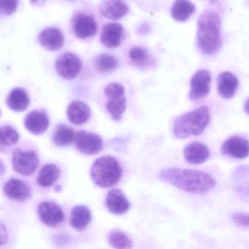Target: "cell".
I'll list each match as a JSON object with an SVG mask.
<instances>
[{"label":"cell","mask_w":249,"mask_h":249,"mask_svg":"<svg viewBox=\"0 0 249 249\" xmlns=\"http://www.w3.org/2000/svg\"><path fill=\"white\" fill-rule=\"evenodd\" d=\"M91 221V213L89 208L85 206H77L73 208L70 216V224L74 229L83 231L87 228Z\"/></svg>","instance_id":"603a6c76"},{"label":"cell","mask_w":249,"mask_h":249,"mask_svg":"<svg viewBox=\"0 0 249 249\" xmlns=\"http://www.w3.org/2000/svg\"><path fill=\"white\" fill-rule=\"evenodd\" d=\"M196 11V6L189 0H176L171 9V16L174 20L186 21Z\"/></svg>","instance_id":"484cf974"},{"label":"cell","mask_w":249,"mask_h":249,"mask_svg":"<svg viewBox=\"0 0 249 249\" xmlns=\"http://www.w3.org/2000/svg\"><path fill=\"white\" fill-rule=\"evenodd\" d=\"M159 179L193 194L207 192L216 185L214 178L207 172L181 168H166L160 172Z\"/></svg>","instance_id":"6da1fadb"},{"label":"cell","mask_w":249,"mask_h":249,"mask_svg":"<svg viewBox=\"0 0 249 249\" xmlns=\"http://www.w3.org/2000/svg\"><path fill=\"white\" fill-rule=\"evenodd\" d=\"M210 121V111L206 106L186 113L176 118L173 133L177 138L184 139L190 136H198L204 131Z\"/></svg>","instance_id":"3957f363"},{"label":"cell","mask_w":249,"mask_h":249,"mask_svg":"<svg viewBox=\"0 0 249 249\" xmlns=\"http://www.w3.org/2000/svg\"><path fill=\"white\" fill-rule=\"evenodd\" d=\"M75 138V133L72 129L65 124H60L55 129L53 137L54 144L59 147L68 146L73 143Z\"/></svg>","instance_id":"4316f807"},{"label":"cell","mask_w":249,"mask_h":249,"mask_svg":"<svg viewBox=\"0 0 249 249\" xmlns=\"http://www.w3.org/2000/svg\"><path fill=\"white\" fill-rule=\"evenodd\" d=\"M232 219L236 225L249 228V213H236L232 216Z\"/></svg>","instance_id":"836d02e7"},{"label":"cell","mask_w":249,"mask_h":249,"mask_svg":"<svg viewBox=\"0 0 249 249\" xmlns=\"http://www.w3.org/2000/svg\"><path fill=\"white\" fill-rule=\"evenodd\" d=\"M41 45L50 51L59 50L64 45V37L58 28L48 27L43 29L38 36Z\"/></svg>","instance_id":"9a60e30c"},{"label":"cell","mask_w":249,"mask_h":249,"mask_svg":"<svg viewBox=\"0 0 249 249\" xmlns=\"http://www.w3.org/2000/svg\"><path fill=\"white\" fill-rule=\"evenodd\" d=\"M126 98L124 95H116L108 97L106 108L112 120L119 121L122 119L126 109Z\"/></svg>","instance_id":"d4e9b609"},{"label":"cell","mask_w":249,"mask_h":249,"mask_svg":"<svg viewBox=\"0 0 249 249\" xmlns=\"http://www.w3.org/2000/svg\"><path fill=\"white\" fill-rule=\"evenodd\" d=\"M244 111L247 114H249V98L246 101L245 105H244Z\"/></svg>","instance_id":"74e56055"},{"label":"cell","mask_w":249,"mask_h":249,"mask_svg":"<svg viewBox=\"0 0 249 249\" xmlns=\"http://www.w3.org/2000/svg\"><path fill=\"white\" fill-rule=\"evenodd\" d=\"M73 29L77 38L86 39L94 36L97 32V22L90 15L79 13L72 20Z\"/></svg>","instance_id":"9c48e42d"},{"label":"cell","mask_w":249,"mask_h":249,"mask_svg":"<svg viewBox=\"0 0 249 249\" xmlns=\"http://www.w3.org/2000/svg\"><path fill=\"white\" fill-rule=\"evenodd\" d=\"M71 1H76V0H71Z\"/></svg>","instance_id":"60d3db41"},{"label":"cell","mask_w":249,"mask_h":249,"mask_svg":"<svg viewBox=\"0 0 249 249\" xmlns=\"http://www.w3.org/2000/svg\"><path fill=\"white\" fill-rule=\"evenodd\" d=\"M59 168L54 164H48L41 168L36 178V184L42 188H48L53 185L59 178Z\"/></svg>","instance_id":"cb8c5ba5"},{"label":"cell","mask_w":249,"mask_h":249,"mask_svg":"<svg viewBox=\"0 0 249 249\" xmlns=\"http://www.w3.org/2000/svg\"><path fill=\"white\" fill-rule=\"evenodd\" d=\"M37 213L41 222L51 228L58 226L64 220L62 209L53 202H42L38 206Z\"/></svg>","instance_id":"ba28073f"},{"label":"cell","mask_w":249,"mask_h":249,"mask_svg":"<svg viewBox=\"0 0 249 249\" xmlns=\"http://www.w3.org/2000/svg\"><path fill=\"white\" fill-rule=\"evenodd\" d=\"M81 69L82 62L80 58L73 53H64L55 61L57 73L67 80L75 78Z\"/></svg>","instance_id":"8992f818"},{"label":"cell","mask_w":249,"mask_h":249,"mask_svg":"<svg viewBox=\"0 0 249 249\" xmlns=\"http://www.w3.org/2000/svg\"><path fill=\"white\" fill-rule=\"evenodd\" d=\"M49 124V118L43 111L35 110L31 111L24 119L26 130L35 135L43 134L48 130Z\"/></svg>","instance_id":"5bb4252c"},{"label":"cell","mask_w":249,"mask_h":249,"mask_svg":"<svg viewBox=\"0 0 249 249\" xmlns=\"http://www.w3.org/2000/svg\"><path fill=\"white\" fill-rule=\"evenodd\" d=\"M30 103V98L26 91L23 88H16L9 94L7 105L11 111L23 112L26 111Z\"/></svg>","instance_id":"44dd1931"},{"label":"cell","mask_w":249,"mask_h":249,"mask_svg":"<svg viewBox=\"0 0 249 249\" xmlns=\"http://www.w3.org/2000/svg\"><path fill=\"white\" fill-rule=\"evenodd\" d=\"M0 115H1V110H0Z\"/></svg>","instance_id":"ab89813d"},{"label":"cell","mask_w":249,"mask_h":249,"mask_svg":"<svg viewBox=\"0 0 249 249\" xmlns=\"http://www.w3.org/2000/svg\"><path fill=\"white\" fill-rule=\"evenodd\" d=\"M105 94L107 97L116 96V95H124V88L121 83H112L105 87Z\"/></svg>","instance_id":"d6a6232c"},{"label":"cell","mask_w":249,"mask_h":249,"mask_svg":"<svg viewBox=\"0 0 249 249\" xmlns=\"http://www.w3.org/2000/svg\"><path fill=\"white\" fill-rule=\"evenodd\" d=\"M211 81L212 77L208 70H198L191 79L190 99L197 100L207 96L210 92Z\"/></svg>","instance_id":"30bf717a"},{"label":"cell","mask_w":249,"mask_h":249,"mask_svg":"<svg viewBox=\"0 0 249 249\" xmlns=\"http://www.w3.org/2000/svg\"><path fill=\"white\" fill-rule=\"evenodd\" d=\"M99 11L107 19L118 20L127 15L129 7L122 0H105L99 6Z\"/></svg>","instance_id":"2e32d148"},{"label":"cell","mask_w":249,"mask_h":249,"mask_svg":"<svg viewBox=\"0 0 249 249\" xmlns=\"http://www.w3.org/2000/svg\"><path fill=\"white\" fill-rule=\"evenodd\" d=\"M208 1H210L212 4H214V3L217 2L218 0H208Z\"/></svg>","instance_id":"f35d334b"},{"label":"cell","mask_w":249,"mask_h":249,"mask_svg":"<svg viewBox=\"0 0 249 249\" xmlns=\"http://www.w3.org/2000/svg\"><path fill=\"white\" fill-rule=\"evenodd\" d=\"M4 172H5V167L2 162L0 160V175H4Z\"/></svg>","instance_id":"8d00e7d4"},{"label":"cell","mask_w":249,"mask_h":249,"mask_svg":"<svg viewBox=\"0 0 249 249\" xmlns=\"http://www.w3.org/2000/svg\"><path fill=\"white\" fill-rule=\"evenodd\" d=\"M239 82L235 75L225 72L218 77V90L219 95L225 99H230L236 93Z\"/></svg>","instance_id":"ffe728a7"},{"label":"cell","mask_w":249,"mask_h":249,"mask_svg":"<svg viewBox=\"0 0 249 249\" xmlns=\"http://www.w3.org/2000/svg\"><path fill=\"white\" fill-rule=\"evenodd\" d=\"M234 189L241 195L249 197V166L241 165L232 173Z\"/></svg>","instance_id":"7402d4cb"},{"label":"cell","mask_w":249,"mask_h":249,"mask_svg":"<svg viewBox=\"0 0 249 249\" xmlns=\"http://www.w3.org/2000/svg\"><path fill=\"white\" fill-rule=\"evenodd\" d=\"M20 138L18 132L10 125L0 127V151L14 146Z\"/></svg>","instance_id":"f1b7e54d"},{"label":"cell","mask_w":249,"mask_h":249,"mask_svg":"<svg viewBox=\"0 0 249 249\" xmlns=\"http://www.w3.org/2000/svg\"><path fill=\"white\" fill-rule=\"evenodd\" d=\"M197 29V45L204 54L212 55L216 54L221 45L220 17L217 13L206 11L198 19Z\"/></svg>","instance_id":"7a4b0ae2"},{"label":"cell","mask_w":249,"mask_h":249,"mask_svg":"<svg viewBox=\"0 0 249 249\" xmlns=\"http://www.w3.org/2000/svg\"><path fill=\"white\" fill-rule=\"evenodd\" d=\"M128 56L132 61L139 65H144L149 61V53L147 50L143 47H133L129 51Z\"/></svg>","instance_id":"4dcf8cb0"},{"label":"cell","mask_w":249,"mask_h":249,"mask_svg":"<svg viewBox=\"0 0 249 249\" xmlns=\"http://www.w3.org/2000/svg\"><path fill=\"white\" fill-rule=\"evenodd\" d=\"M9 235L5 225L0 220V247L7 244Z\"/></svg>","instance_id":"e575fe53"},{"label":"cell","mask_w":249,"mask_h":249,"mask_svg":"<svg viewBox=\"0 0 249 249\" xmlns=\"http://www.w3.org/2000/svg\"><path fill=\"white\" fill-rule=\"evenodd\" d=\"M3 191L7 198L13 201L24 202L32 197V189L24 181L10 178L4 184Z\"/></svg>","instance_id":"8fae6325"},{"label":"cell","mask_w":249,"mask_h":249,"mask_svg":"<svg viewBox=\"0 0 249 249\" xmlns=\"http://www.w3.org/2000/svg\"><path fill=\"white\" fill-rule=\"evenodd\" d=\"M118 59L115 56L102 54L95 58L94 64L96 70L101 73H108L114 71L118 67Z\"/></svg>","instance_id":"83f0119b"},{"label":"cell","mask_w":249,"mask_h":249,"mask_svg":"<svg viewBox=\"0 0 249 249\" xmlns=\"http://www.w3.org/2000/svg\"><path fill=\"white\" fill-rule=\"evenodd\" d=\"M222 153L235 159H245L249 155V141L240 136H232L222 145Z\"/></svg>","instance_id":"7c38bea8"},{"label":"cell","mask_w":249,"mask_h":249,"mask_svg":"<svg viewBox=\"0 0 249 249\" xmlns=\"http://www.w3.org/2000/svg\"><path fill=\"white\" fill-rule=\"evenodd\" d=\"M106 206L109 211L115 215L124 214L130 209L128 200L122 191L118 189H114L108 192Z\"/></svg>","instance_id":"e0dca14e"},{"label":"cell","mask_w":249,"mask_h":249,"mask_svg":"<svg viewBox=\"0 0 249 249\" xmlns=\"http://www.w3.org/2000/svg\"><path fill=\"white\" fill-rule=\"evenodd\" d=\"M108 241L113 248L118 249H130L133 247V243L128 237L122 231H111L108 235Z\"/></svg>","instance_id":"f546056e"},{"label":"cell","mask_w":249,"mask_h":249,"mask_svg":"<svg viewBox=\"0 0 249 249\" xmlns=\"http://www.w3.org/2000/svg\"><path fill=\"white\" fill-rule=\"evenodd\" d=\"M67 115L73 124L81 125L89 120L90 109L89 105L83 101H73L67 108Z\"/></svg>","instance_id":"d6986e66"},{"label":"cell","mask_w":249,"mask_h":249,"mask_svg":"<svg viewBox=\"0 0 249 249\" xmlns=\"http://www.w3.org/2000/svg\"><path fill=\"white\" fill-rule=\"evenodd\" d=\"M75 146L80 153L86 155L99 153L103 149L102 137L93 133L80 131L75 134Z\"/></svg>","instance_id":"52a82bcc"},{"label":"cell","mask_w":249,"mask_h":249,"mask_svg":"<svg viewBox=\"0 0 249 249\" xmlns=\"http://www.w3.org/2000/svg\"><path fill=\"white\" fill-rule=\"evenodd\" d=\"M124 38V29L120 23H106L101 31V42L107 48H115L120 46Z\"/></svg>","instance_id":"4fadbf2b"},{"label":"cell","mask_w":249,"mask_h":249,"mask_svg":"<svg viewBox=\"0 0 249 249\" xmlns=\"http://www.w3.org/2000/svg\"><path fill=\"white\" fill-rule=\"evenodd\" d=\"M45 0H30V3L33 5H42Z\"/></svg>","instance_id":"d590c367"},{"label":"cell","mask_w":249,"mask_h":249,"mask_svg":"<svg viewBox=\"0 0 249 249\" xmlns=\"http://www.w3.org/2000/svg\"><path fill=\"white\" fill-rule=\"evenodd\" d=\"M184 157L188 163L200 165L208 160L210 156L209 148L200 143L193 142L186 146L184 152Z\"/></svg>","instance_id":"ac0fdd59"},{"label":"cell","mask_w":249,"mask_h":249,"mask_svg":"<svg viewBox=\"0 0 249 249\" xmlns=\"http://www.w3.org/2000/svg\"><path fill=\"white\" fill-rule=\"evenodd\" d=\"M39 165V156L35 151L16 149L13 152L12 165L15 172L23 176H30Z\"/></svg>","instance_id":"5b68a950"},{"label":"cell","mask_w":249,"mask_h":249,"mask_svg":"<svg viewBox=\"0 0 249 249\" xmlns=\"http://www.w3.org/2000/svg\"><path fill=\"white\" fill-rule=\"evenodd\" d=\"M123 169L116 159L102 156L95 161L90 170L92 180L98 187L109 188L115 185L122 176Z\"/></svg>","instance_id":"277c9868"},{"label":"cell","mask_w":249,"mask_h":249,"mask_svg":"<svg viewBox=\"0 0 249 249\" xmlns=\"http://www.w3.org/2000/svg\"><path fill=\"white\" fill-rule=\"evenodd\" d=\"M19 0H0V17L13 15L17 10Z\"/></svg>","instance_id":"1f68e13d"}]
</instances>
